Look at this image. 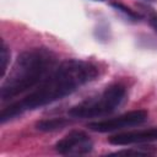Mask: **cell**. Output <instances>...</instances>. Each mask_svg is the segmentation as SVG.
<instances>
[{
	"mask_svg": "<svg viewBox=\"0 0 157 157\" xmlns=\"http://www.w3.org/2000/svg\"><path fill=\"white\" fill-rule=\"evenodd\" d=\"M97 75V67L91 63L77 59L64 60L32 92L21 101L4 108L0 113V123L4 124L26 110H33L61 99L77 91L85 83L94 80Z\"/></svg>",
	"mask_w": 157,
	"mask_h": 157,
	"instance_id": "obj_1",
	"label": "cell"
},
{
	"mask_svg": "<svg viewBox=\"0 0 157 157\" xmlns=\"http://www.w3.org/2000/svg\"><path fill=\"white\" fill-rule=\"evenodd\" d=\"M55 63L54 53L47 48H32L22 52L0 87V99L9 101L37 87L54 70Z\"/></svg>",
	"mask_w": 157,
	"mask_h": 157,
	"instance_id": "obj_2",
	"label": "cell"
},
{
	"mask_svg": "<svg viewBox=\"0 0 157 157\" xmlns=\"http://www.w3.org/2000/svg\"><path fill=\"white\" fill-rule=\"evenodd\" d=\"M126 94V88L121 83L110 85L97 97L87 98L86 101L74 105L69 109V115L71 118H94L102 117L114 112L124 101Z\"/></svg>",
	"mask_w": 157,
	"mask_h": 157,
	"instance_id": "obj_3",
	"label": "cell"
},
{
	"mask_svg": "<svg viewBox=\"0 0 157 157\" xmlns=\"http://www.w3.org/2000/svg\"><path fill=\"white\" fill-rule=\"evenodd\" d=\"M147 117H148V113L146 110L137 109V110H131L125 114H121L117 118L90 123L87 128L98 132H109V131H115V130L140 125L147 119Z\"/></svg>",
	"mask_w": 157,
	"mask_h": 157,
	"instance_id": "obj_4",
	"label": "cell"
},
{
	"mask_svg": "<svg viewBox=\"0 0 157 157\" xmlns=\"http://www.w3.org/2000/svg\"><path fill=\"white\" fill-rule=\"evenodd\" d=\"M92 147L90 136L81 130L70 131L55 145V150L60 155H86L92 151Z\"/></svg>",
	"mask_w": 157,
	"mask_h": 157,
	"instance_id": "obj_5",
	"label": "cell"
},
{
	"mask_svg": "<svg viewBox=\"0 0 157 157\" xmlns=\"http://www.w3.org/2000/svg\"><path fill=\"white\" fill-rule=\"evenodd\" d=\"M108 141L112 145H119V146L157 141V128H151V129L139 130V131H126V132L115 134V135L110 136L108 139Z\"/></svg>",
	"mask_w": 157,
	"mask_h": 157,
	"instance_id": "obj_6",
	"label": "cell"
},
{
	"mask_svg": "<svg viewBox=\"0 0 157 157\" xmlns=\"http://www.w3.org/2000/svg\"><path fill=\"white\" fill-rule=\"evenodd\" d=\"M70 124V120L65 118H52V119H43L36 123V129L39 131H54L65 128Z\"/></svg>",
	"mask_w": 157,
	"mask_h": 157,
	"instance_id": "obj_7",
	"label": "cell"
},
{
	"mask_svg": "<svg viewBox=\"0 0 157 157\" xmlns=\"http://www.w3.org/2000/svg\"><path fill=\"white\" fill-rule=\"evenodd\" d=\"M9 59H10V52H9L5 42L1 40V47H0V78H2L6 74Z\"/></svg>",
	"mask_w": 157,
	"mask_h": 157,
	"instance_id": "obj_8",
	"label": "cell"
},
{
	"mask_svg": "<svg viewBox=\"0 0 157 157\" xmlns=\"http://www.w3.org/2000/svg\"><path fill=\"white\" fill-rule=\"evenodd\" d=\"M110 6H112V7H114L117 11H119V12L124 13L129 20H134V21L140 20V15H139V13H136L135 11H132L131 9L126 7L125 5H123V4H120V2H112V4H110Z\"/></svg>",
	"mask_w": 157,
	"mask_h": 157,
	"instance_id": "obj_9",
	"label": "cell"
},
{
	"mask_svg": "<svg viewBox=\"0 0 157 157\" xmlns=\"http://www.w3.org/2000/svg\"><path fill=\"white\" fill-rule=\"evenodd\" d=\"M150 25H151V27L153 28V31L157 33V17H156V16H152V17L150 18Z\"/></svg>",
	"mask_w": 157,
	"mask_h": 157,
	"instance_id": "obj_10",
	"label": "cell"
},
{
	"mask_svg": "<svg viewBox=\"0 0 157 157\" xmlns=\"http://www.w3.org/2000/svg\"><path fill=\"white\" fill-rule=\"evenodd\" d=\"M98 1H104V0H98Z\"/></svg>",
	"mask_w": 157,
	"mask_h": 157,
	"instance_id": "obj_11",
	"label": "cell"
}]
</instances>
